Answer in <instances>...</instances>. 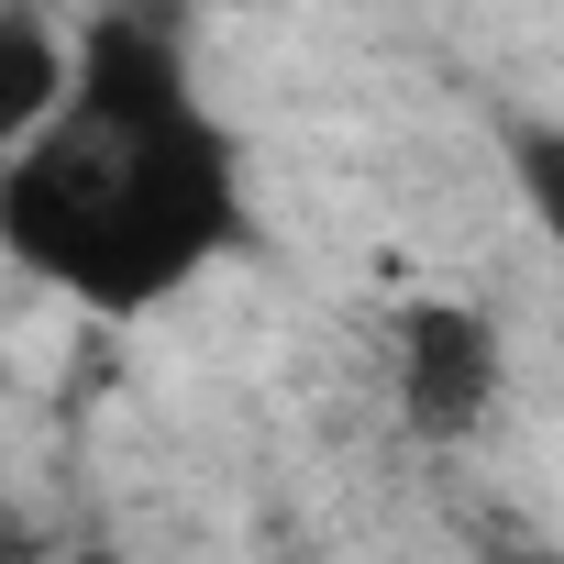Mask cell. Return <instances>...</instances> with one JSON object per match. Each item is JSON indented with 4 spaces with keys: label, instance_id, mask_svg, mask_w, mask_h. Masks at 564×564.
Returning a JSON list of instances; mask_svg holds the SVG:
<instances>
[{
    "label": "cell",
    "instance_id": "7a4b0ae2",
    "mask_svg": "<svg viewBox=\"0 0 564 564\" xmlns=\"http://www.w3.org/2000/svg\"><path fill=\"white\" fill-rule=\"evenodd\" d=\"M509 388V344L476 300H399L388 322V399L421 443H476Z\"/></svg>",
    "mask_w": 564,
    "mask_h": 564
},
{
    "label": "cell",
    "instance_id": "277c9868",
    "mask_svg": "<svg viewBox=\"0 0 564 564\" xmlns=\"http://www.w3.org/2000/svg\"><path fill=\"white\" fill-rule=\"evenodd\" d=\"M498 166H509L531 232H542L553 265H564V122H498Z\"/></svg>",
    "mask_w": 564,
    "mask_h": 564
},
{
    "label": "cell",
    "instance_id": "3957f363",
    "mask_svg": "<svg viewBox=\"0 0 564 564\" xmlns=\"http://www.w3.org/2000/svg\"><path fill=\"white\" fill-rule=\"evenodd\" d=\"M67 45H78V23H56L45 0H0V155H12V144L56 111Z\"/></svg>",
    "mask_w": 564,
    "mask_h": 564
},
{
    "label": "cell",
    "instance_id": "6da1fadb",
    "mask_svg": "<svg viewBox=\"0 0 564 564\" xmlns=\"http://www.w3.org/2000/svg\"><path fill=\"white\" fill-rule=\"evenodd\" d=\"M243 243V144L188 78L177 0L78 12L56 111L0 155V254L133 322Z\"/></svg>",
    "mask_w": 564,
    "mask_h": 564
}]
</instances>
